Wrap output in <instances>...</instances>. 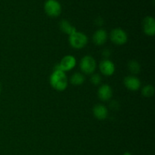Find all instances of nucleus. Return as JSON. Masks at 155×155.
Listing matches in <instances>:
<instances>
[{
	"instance_id": "20",
	"label": "nucleus",
	"mask_w": 155,
	"mask_h": 155,
	"mask_svg": "<svg viewBox=\"0 0 155 155\" xmlns=\"http://www.w3.org/2000/svg\"><path fill=\"white\" fill-rule=\"evenodd\" d=\"M1 92H2V84L1 83H0V94H1Z\"/></svg>"
},
{
	"instance_id": "14",
	"label": "nucleus",
	"mask_w": 155,
	"mask_h": 155,
	"mask_svg": "<svg viewBox=\"0 0 155 155\" xmlns=\"http://www.w3.org/2000/svg\"><path fill=\"white\" fill-rule=\"evenodd\" d=\"M85 80V76L83 75V74L80 72H77V73H74L71 77V83L73 86H81L84 83Z\"/></svg>"
},
{
	"instance_id": "10",
	"label": "nucleus",
	"mask_w": 155,
	"mask_h": 155,
	"mask_svg": "<svg viewBox=\"0 0 155 155\" xmlns=\"http://www.w3.org/2000/svg\"><path fill=\"white\" fill-rule=\"evenodd\" d=\"M113 95V90L111 87L107 84H103L98 88V96L101 101H109Z\"/></svg>"
},
{
	"instance_id": "11",
	"label": "nucleus",
	"mask_w": 155,
	"mask_h": 155,
	"mask_svg": "<svg viewBox=\"0 0 155 155\" xmlns=\"http://www.w3.org/2000/svg\"><path fill=\"white\" fill-rule=\"evenodd\" d=\"M107 31L104 29H98L94 33L92 36V41L97 45H102L106 42L107 39Z\"/></svg>"
},
{
	"instance_id": "9",
	"label": "nucleus",
	"mask_w": 155,
	"mask_h": 155,
	"mask_svg": "<svg viewBox=\"0 0 155 155\" xmlns=\"http://www.w3.org/2000/svg\"><path fill=\"white\" fill-rule=\"evenodd\" d=\"M124 83L127 89L130 91H133V92L139 90L141 87V81L139 78L135 76L126 77L124 80Z\"/></svg>"
},
{
	"instance_id": "5",
	"label": "nucleus",
	"mask_w": 155,
	"mask_h": 155,
	"mask_svg": "<svg viewBox=\"0 0 155 155\" xmlns=\"http://www.w3.org/2000/svg\"><path fill=\"white\" fill-rule=\"evenodd\" d=\"M110 39L113 43L118 45H122L127 43L128 40V35L127 32L121 28H115L110 33Z\"/></svg>"
},
{
	"instance_id": "7",
	"label": "nucleus",
	"mask_w": 155,
	"mask_h": 155,
	"mask_svg": "<svg viewBox=\"0 0 155 155\" xmlns=\"http://www.w3.org/2000/svg\"><path fill=\"white\" fill-rule=\"evenodd\" d=\"M143 31L147 36H154L155 34V20L153 17L147 16L142 21Z\"/></svg>"
},
{
	"instance_id": "1",
	"label": "nucleus",
	"mask_w": 155,
	"mask_h": 155,
	"mask_svg": "<svg viewBox=\"0 0 155 155\" xmlns=\"http://www.w3.org/2000/svg\"><path fill=\"white\" fill-rule=\"evenodd\" d=\"M49 81L53 89L59 92L64 91L68 86V80L66 74L59 70H54L50 76Z\"/></svg>"
},
{
	"instance_id": "16",
	"label": "nucleus",
	"mask_w": 155,
	"mask_h": 155,
	"mask_svg": "<svg viewBox=\"0 0 155 155\" xmlns=\"http://www.w3.org/2000/svg\"><path fill=\"white\" fill-rule=\"evenodd\" d=\"M142 94L146 98L152 97L154 94V88L152 85H146L142 89Z\"/></svg>"
},
{
	"instance_id": "12",
	"label": "nucleus",
	"mask_w": 155,
	"mask_h": 155,
	"mask_svg": "<svg viewBox=\"0 0 155 155\" xmlns=\"http://www.w3.org/2000/svg\"><path fill=\"white\" fill-rule=\"evenodd\" d=\"M92 112H93V114L95 118L99 120H103L106 119L107 114H108V110H107V107L101 104H98L94 106Z\"/></svg>"
},
{
	"instance_id": "19",
	"label": "nucleus",
	"mask_w": 155,
	"mask_h": 155,
	"mask_svg": "<svg viewBox=\"0 0 155 155\" xmlns=\"http://www.w3.org/2000/svg\"><path fill=\"white\" fill-rule=\"evenodd\" d=\"M123 155H132L130 152H125Z\"/></svg>"
},
{
	"instance_id": "17",
	"label": "nucleus",
	"mask_w": 155,
	"mask_h": 155,
	"mask_svg": "<svg viewBox=\"0 0 155 155\" xmlns=\"http://www.w3.org/2000/svg\"><path fill=\"white\" fill-rule=\"evenodd\" d=\"M91 83L95 86H98L101 82V77L98 74H92L91 77Z\"/></svg>"
},
{
	"instance_id": "15",
	"label": "nucleus",
	"mask_w": 155,
	"mask_h": 155,
	"mask_svg": "<svg viewBox=\"0 0 155 155\" xmlns=\"http://www.w3.org/2000/svg\"><path fill=\"white\" fill-rule=\"evenodd\" d=\"M127 67H128V70L130 71V73L133 74H139L141 71L140 64H139V62L136 60L130 61Z\"/></svg>"
},
{
	"instance_id": "4",
	"label": "nucleus",
	"mask_w": 155,
	"mask_h": 155,
	"mask_svg": "<svg viewBox=\"0 0 155 155\" xmlns=\"http://www.w3.org/2000/svg\"><path fill=\"white\" fill-rule=\"evenodd\" d=\"M96 61L95 58L90 55H86L81 59L80 68L82 72L85 74H92L96 69Z\"/></svg>"
},
{
	"instance_id": "2",
	"label": "nucleus",
	"mask_w": 155,
	"mask_h": 155,
	"mask_svg": "<svg viewBox=\"0 0 155 155\" xmlns=\"http://www.w3.org/2000/svg\"><path fill=\"white\" fill-rule=\"evenodd\" d=\"M69 43L75 49H82L88 43V37L82 32H75L69 36Z\"/></svg>"
},
{
	"instance_id": "6",
	"label": "nucleus",
	"mask_w": 155,
	"mask_h": 155,
	"mask_svg": "<svg viewBox=\"0 0 155 155\" xmlns=\"http://www.w3.org/2000/svg\"><path fill=\"white\" fill-rule=\"evenodd\" d=\"M76 64H77V60L75 57L72 55H66L61 59L60 63L55 65L54 70H59L66 72L74 69Z\"/></svg>"
},
{
	"instance_id": "3",
	"label": "nucleus",
	"mask_w": 155,
	"mask_h": 155,
	"mask_svg": "<svg viewBox=\"0 0 155 155\" xmlns=\"http://www.w3.org/2000/svg\"><path fill=\"white\" fill-rule=\"evenodd\" d=\"M45 14L51 18H57L61 15L62 7L58 0H46L44 3Z\"/></svg>"
},
{
	"instance_id": "8",
	"label": "nucleus",
	"mask_w": 155,
	"mask_h": 155,
	"mask_svg": "<svg viewBox=\"0 0 155 155\" xmlns=\"http://www.w3.org/2000/svg\"><path fill=\"white\" fill-rule=\"evenodd\" d=\"M99 69L103 75L109 77L114 74L115 65L111 61L108 60V59H104L100 62Z\"/></svg>"
},
{
	"instance_id": "18",
	"label": "nucleus",
	"mask_w": 155,
	"mask_h": 155,
	"mask_svg": "<svg viewBox=\"0 0 155 155\" xmlns=\"http://www.w3.org/2000/svg\"><path fill=\"white\" fill-rule=\"evenodd\" d=\"M103 55L107 57V56L110 55V51H109L108 50H104V51H103Z\"/></svg>"
},
{
	"instance_id": "13",
	"label": "nucleus",
	"mask_w": 155,
	"mask_h": 155,
	"mask_svg": "<svg viewBox=\"0 0 155 155\" xmlns=\"http://www.w3.org/2000/svg\"><path fill=\"white\" fill-rule=\"evenodd\" d=\"M59 27H60V30H61L63 33H65L66 34L72 35L73 33H74L75 32H77V29L74 26H73L71 23L69 22L67 20H62L61 21L60 24H59Z\"/></svg>"
}]
</instances>
